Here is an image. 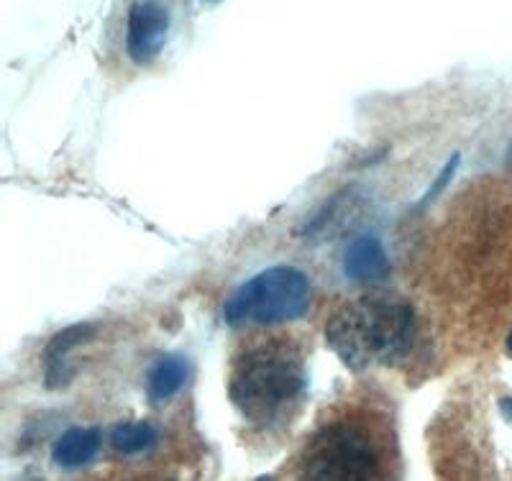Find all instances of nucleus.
<instances>
[{
    "instance_id": "1",
    "label": "nucleus",
    "mask_w": 512,
    "mask_h": 481,
    "mask_svg": "<svg viewBox=\"0 0 512 481\" xmlns=\"http://www.w3.org/2000/svg\"><path fill=\"white\" fill-rule=\"evenodd\" d=\"M415 313L390 295H367L336 310L326 323V341L351 371L390 364L413 343Z\"/></svg>"
},
{
    "instance_id": "2",
    "label": "nucleus",
    "mask_w": 512,
    "mask_h": 481,
    "mask_svg": "<svg viewBox=\"0 0 512 481\" xmlns=\"http://www.w3.org/2000/svg\"><path fill=\"white\" fill-rule=\"evenodd\" d=\"M308 389L305 361L290 343H264L246 351L231 371L228 397L251 425L269 428L290 415Z\"/></svg>"
},
{
    "instance_id": "3",
    "label": "nucleus",
    "mask_w": 512,
    "mask_h": 481,
    "mask_svg": "<svg viewBox=\"0 0 512 481\" xmlns=\"http://www.w3.org/2000/svg\"><path fill=\"white\" fill-rule=\"evenodd\" d=\"M313 302L308 274L295 267H272L251 277L223 305L231 325H280L300 320Z\"/></svg>"
},
{
    "instance_id": "4",
    "label": "nucleus",
    "mask_w": 512,
    "mask_h": 481,
    "mask_svg": "<svg viewBox=\"0 0 512 481\" xmlns=\"http://www.w3.org/2000/svg\"><path fill=\"white\" fill-rule=\"evenodd\" d=\"M382 471V451L359 423L338 420L313 435L303 453L305 479L361 481L377 479Z\"/></svg>"
},
{
    "instance_id": "5",
    "label": "nucleus",
    "mask_w": 512,
    "mask_h": 481,
    "mask_svg": "<svg viewBox=\"0 0 512 481\" xmlns=\"http://www.w3.org/2000/svg\"><path fill=\"white\" fill-rule=\"evenodd\" d=\"M169 36V8L164 0H136L128 11L126 52L131 62L144 67L154 62Z\"/></svg>"
},
{
    "instance_id": "6",
    "label": "nucleus",
    "mask_w": 512,
    "mask_h": 481,
    "mask_svg": "<svg viewBox=\"0 0 512 481\" xmlns=\"http://www.w3.org/2000/svg\"><path fill=\"white\" fill-rule=\"evenodd\" d=\"M344 272L356 282H377L390 274V256L372 233L356 236L344 251Z\"/></svg>"
},
{
    "instance_id": "7",
    "label": "nucleus",
    "mask_w": 512,
    "mask_h": 481,
    "mask_svg": "<svg viewBox=\"0 0 512 481\" xmlns=\"http://www.w3.org/2000/svg\"><path fill=\"white\" fill-rule=\"evenodd\" d=\"M95 333L93 325H72L59 331L52 341L44 348V377H47V387H62L70 379V354L72 348L80 343L90 341Z\"/></svg>"
},
{
    "instance_id": "8",
    "label": "nucleus",
    "mask_w": 512,
    "mask_h": 481,
    "mask_svg": "<svg viewBox=\"0 0 512 481\" xmlns=\"http://www.w3.org/2000/svg\"><path fill=\"white\" fill-rule=\"evenodd\" d=\"M100 446H103V435L98 428H70L54 443V464L62 469H82L98 456Z\"/></svg>"
},
{
    "instance_id": "9",
    "label": "nucleus",
    "mask_w": 512,
    "mask_h": 481,
    "mask_svg": "<svg viewBox=\"0 0 512 481\" xmlns=\"http://www.w3.org/2000/svg\"><path fill=\"white\" fill-rule=\"evenodd\" d=\"M187 377H190V361H187L185 356H162V359L152 366V371H149V382H146V389H149L152 402H167L175 395H180V389L187 384Z\"/></svg>"
},
{
    "instance_id": "10",
    "label": "nucleus",
    "mask_w": 512,
    "mask_h": 481,
    "mask_svg": "<svg viewBox=\"0 0 512 481\" xmlns=\"http://www.w3.org/2000/svg\"><path fill=\"white\" fill-rule=\"evenodd\" d=\"M159 441V433L149 423H123L111 430V446L121 456H139L149 453Z\"/></svg>"
},
{
    "instance_id": "11",
    "label": "nucleus",
    "mask_w": 512,
    "mask_h": 481,
    "mask_svg": "<svg viewBox=\"0 0 512 481\" xmlns=\"http://www.w3.org/2000/svg\"><path fill=\"white\" fill-rule=\"evenodd\" d=\"M459 162H461V154H459V151H456L454 157H451L446 164H443V169H441V174H438V177H436V182H433V185L428 187V192H425L423 200H420V208H423V205H428V203H433V200H436L438 195H441V192L446 190L448 185H451L456 169H459Z\"/></svg>"
},
{
    "instance_id": "12",
    "label": "nucleus",
    "mask_w": 512,
    "mask_h": 481,
    "mask_svg": "<svg viewBox=\"0 0 512 481\" xmlns=\"http://www.w3.org/2000/svg\"><path fill=\"white\" fill-rule=\"evenodd\" d=\"M500 410L507 420H512V397H505V400L500 402Z\"/></svg>"
},
{
    "instance_id": "13",
    "label": "nucleus",
    "mask_w": 512,
    "mask_h": 481,
    "mask_svg": "<svg viewBox=\"0 0 512 481\" xmlns=\"http://www.w3.org/2000/svg\"><path fill=\"white\" fill-rule=\"evenodd\" d=\"M505 164H507V167L512 169V141H510V146H507V157H505Z\"/></svg>"
},
{
    "instance_id": "14",
    "label": "nucleus",
    "mask_w": 512,
    "mask_h": 481,
    "mask_svg": "<svg viewBox=\"0 0 512 481\" xmlns=\"http://www.w3.org/2000/svg\"><path fill=\"white\" fill-rule=\"evenodd\" d=\"M507 348H510V354H512V333H510V338H507Z\"/></svg>"
}]
</instances>
